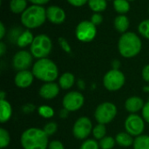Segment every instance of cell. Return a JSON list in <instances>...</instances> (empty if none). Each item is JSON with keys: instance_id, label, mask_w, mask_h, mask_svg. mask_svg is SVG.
I'll use <instances>...</instances> for the list:
<instances>
[{"instance_id": "obj_1", "label": "cell", "mask_w": 149, "mask_h": 149, "mask_svg": "<svg viewBox=\"0 0 149 149\" xmlns=\"http://www.w3.org/2000/svg\"><path fill=\"white\" fill-rule=\"evenodd\" d=\"M21 145L24 149H46L48 147V136L44 130L31 127L23 133Z\"/></svg>"}, {"instance_id": "obj_25", "label": "cell", "mask_w": 149, "mask_h": 149, "mask_svg": "<svg viewBox=\"0 0 149 149\" xmlns=\"http://www.w3.org/2000/svg\"><path fill=\"white\" fill-rule=\"evenodd\" d=\"M88 5L95 12H100L107 8V0H88Z\"/></svg>"}, {"instance_id": "obj_30", "label": "cell", "mask_w": 149, "mask_h": 149, "mask_svg": "<svg viewBox=\"0 0 149 149\" xmlns=\"http://www.w3.org/2000/svg\"><path fill=\"white\" fill-rule=\"evenodd\" d=\"M138 31L143 37L149 40V19L143 20L140 23L138 26Z\"/></svg>"}, {"instance_id": "obj_32", "label": "cell", "mask_w": 149, "mask_h": 149, "mask_svg": "<svg viewBox=\"0 0 149 149\" xmlns=\"http://www.w3.org/2000/svg\"><path fill=\"white\" fill-rule=\"evenodd\" d=\"M100 145L94 140H87L84 141L80 147V149H99Z\"/></svg>"}, {"instance_id": "obj_21", "label": "cell", "mask_w": 149, "mask_h": 149, "mask_svg": "<svg viewBox=\"0 0 149 149\" xmlns=\"http://www.w3.org/2000/svg\"><path fill=\"white\" fill-rule=\"evenodd\" d=\"M75 82V77L71 73H65L59 78V85L63 90H68L72 87Z\"/></svg>"}, {"instance_id": "obj_17", "label": "cell", "mask_w": 149, "mask_h": 149, "mask_svg": "<svg viewBox=\"0 0 149 149\" xmlns=\"http://www.w3.org/2000/svg\"><path fill=\"white\" fill-rule=\"evenodd\" d=\"M11 112L12 110L10 105L5 100H1L0 101V122L1 123L7 122L11 117Z\"/></svg>"}, {"instance_id": "obj_5", "label": "cell", "mask_w": 149, "mask_h": 149, "mask_svg": "<svg viewBox=\"0 0 149 149\" xmlns=\"http://www.w3.org/2000/svg\"><path fill=\"white\" fill-rule=\"evenodd\" d=\"M52 43L51 39L45 34L36 36L31 45V53L37 59L45 58L52 51Z\"/></svg>"}, {"instance_id": "obj_46", "label": "cell", "mask_w": 149, "mask_h": 149, "mask_svg": "<svg viewBox=\"0 0 149 149\" xmlns=\"http://www.w3.org/2000/svg\"><path fill=\"white\" fill-rule=\"evenodd\" d=\"M145 91H148V92H149V85L148 86V87H144V89H143Z\"/></svg>"}, {"instance_id": "obj_44", "label": "cell", "mask_w": 149, "mask_h": 149, "mask_svg": "<svg viewBox=\"0 0 149 149\" xmlns=\"http://www.w3.org/2000/svg\"><path fill=\"white\" fill-rule=\"evenodd\" d=\"M120 66V63L119 61L116 60V61H113V69H117V70H119Z\"/></svg>"}, {"instance_id": "obj_43", "label": "cell", "mask_w": 149, "mask_h": 149, "mask_svg": "<svg viewBox=\"0 0 149 149\" xmlns=\"http://www.w3.org/2000/svg\"><path fill=\"white\" fill-rule=\"evenodd\" d=\"M68 111L66 110V109H63V110H61L60 111V117L61 118H63V119H65V118H66L67 116H68Z\"/></svg>"}, {"instance_id": "obj_37", "label": "cell", "mask_w": 149, "mask_h": 149, "mask_svg": "<svg viewBox=\"0 0 149 149\" xmlns=\"http://www.w3.org/2000/svg\"><path fill=\"white\" fill-rule=\"evenodd\" d=\"M142 77H143L144 81L149 83V65H147L144 67V68L142 70Z\"/></svg>"}, {"instance_id": "obj_18", "label": "cell", "mask_w": 149, "mask_h": 149, "mask_svg": "<svg viewBox=\"0 0 149 149\" xmlns=\"http://www.w3.org/2000/svg\"><path fill=\"white\" fill-rule=\"evenodd\" d=\"M114 26L115 29L119 32L125 33L129 26V20L128 18L125 15H119L114 19Z\"/></svg>"}, {"instance_id": "obj_40", "label": "cell", "mask_w": 149, "mask_h": 149, "mask_svg": "<svg viewBox=\"0 0 149 149\" xmlns=\"http://www.w3.org/2000/svg\"><path fill=\"white\" fill-rule=\"evenodd\" d=\"M5 52H6V46L3 41H1L0 42V55L3 56Z\"/></svg>"}, {"instance_id": "obj_28", "label": "cell", "mask_w": 149, "mask_h": 149, "mask_svg": "<svg viewBox=\"0 0 149 149\" xmlns=\"http://www.w3.org/2000/svg\"><path fill=\"white\" fill-rule=\"evenodd\" d=\"M10 138L9 133L5 129L1 128L0 129V148H4L5 147H7L10 144Z\"/></svg>"}, {"instance_id": "obj_3", "label": "cell", "mask_w": 149, "mask_h": 149, "mask_svg": "<svg viewBox=\"0 0 149 149\" xmlns=\"http://www.w3.org/2000/svg\"><path fill=\"white\" fill-rule=\"evenodd\" d=\"M32 74L38 80L52 83L58 77V70L52 61L44 58L39 59L35 62L32 67Z\"/></svg>"}, {"instance_id": "obj_13", "label": "cell", "mask_w": 149, "mask_h": 149, "mask_svg": "<svg viewBox=\"0 0 149 149\" xmlns=\"http://www.w3.org/2000/svg\"><path fill=\"white\" fill-rule=\"evenodd\" d=\"M46 18L53 24H61L65 19V12L58 6L51 5L46 9Z\"/></svg>"}, {"instance_id": "obj_24", "label": "cell", "mask_w": 149, "mask_h": 149, "mask_svg": "<svg viewBox=\"0 0 149 149\" xmlns=\"http://www.w3.org/2000/svg\"><path fill=\"white\" fill-rule=\"evenodd\" d=\"M134 149H149V136L140 135L134 141Z\"/></svg>"}, {"instance_id": "obj_34", "label": "cell", "mask_w": 149, "mask_h": 149, "mask_svg": "<svg viewBox=\"0 0 149 149\" xmlns=\"http://www.w3.org/2000/svg\"><path fill=\"white\" fill-rule=\"evenodd\" d=\"M58 43H59V45H60V47H61V48L63 50H65L66 53H71V47H70L69 43L67 42V40L65 39L60 37L58 39Z\"/></svg>"}, {"instance_id": "obj_2", "label": "cell", "mask_w": 149, "mask_h": 149, "mask_svg": "<svg viewBox=\"0 0 149 149\" xmlns=\"http://www.w3.org/2000/svg\"><path fill=\"white\" fill-rule=\"evenodd\" d=\"M141 40L137 34L132 32H127L120 36L118 47L123 57L132 58L141 52Z\"/></svg>"}, {"instance_id": "obj_31", "label": "cell", "mask_w": 149, "mask_h": 149, "mask_svg": "<svg viewBox=\"0 0 149 149\" xmlns=\"http://www.w3.org/2000/svg\"><path fill=\"white\" fill-rule=\"evenodd\" d=\"M57 131V124L54 122H49L47 123L44 127V132L46 133L47 136L53 135Z\"/></svg>"}, {"instance_id": "obj_35", "label": "cell", "mask_w": 149, "mask_h": 149, "mask_svg": "<svg viewBox=\"0 0 149 149\" xmlns=\"http://www.w3.org/2000/svg\"><path fill=\"white\" fill-rule=\"evenodd\" d=\"M142 115L144 119L149 124V101L145 104L143 109H142Z\"/></svg>"}, {"instance_id": "obj_41", "label": "cell", "mask_w": 149, "mask_h": 149, "mask_svg": "<svg viewBox=\"0 0 149 149\" xmlns=\"http://www.w3.org/2000/svg\"><path fill=\"white\" fill-rule=\"evenodd\" d=\"M5 34V27L4 25L1 22L0 23V39H3Z\"/></svg>"}, {"instance_id": "obj_26", "label": "cell", "mask_w": 149, "mask_h": 149, "mask_svg": "<svg viewBox=\"0 0 149 149\" xmlns=\"http://www.w3.org/2000/svg\"><path fill=\"white\" fill-rule=\"evenodd\" d=\"M106 133H107V130H106L105 125H102V124H98L93 129V134L94 138L97 140H100V141L106 137L105 136Z\"/></svg>"}, {"instance_id": "obj_15", "label": "cell", "mask_w": 149, "mask_h": 149, "mask_svg": "<svg viewBox=\"0 0 149 149\" xmlns=\"http://www.w3.org/2000/svg\"><path fill=\"white\" fill-rule=\"evenodd\" d=\"M33 74L29 70L18 71L15 76V83L18 88H27L33 82Z\"/></svg>"}, {"instance_id": "obj_10", "label": "cell", "mask_w": 149, "mask_h": 149, "mask_svg": "<svg viewBox=\"0 0 149 149\" xmlns=\"http://www.w3.org/2000/svg\"><path fill=\"white\" fill-rule=\"evenodd\" d=\"M144 127L145 124L143 119L136 114L129 115L125 121L126 131L132 136H140L143 133Z\"/></svg>"}, {"instance_id": "obj_36", "label": "cell", "mask_w": 149, "mask_h": 149, "mask_svg": "<svg viewBox=\"0 0 149 149\" xmlns=\"http://www.w3.org/2000/svg\"><path fill=\"white\" fill-rule=\"evenodd\" d=\"M49 149H65L59 141H53L49 144Z\"/></svg>"}, {"instance_id": "obj_45", "label": "cell", "mask_w": 149, "mask_h": 149, "mask_svg": "<svg viewBox=\"0 0 149 149\" xmlns=\"http://www.w3.org/2000/svg\"><path fill=\"white\" fill-rule=\"evenodd\" d=\"M0 95H1V100H4V96H5V93H4V91H1L0 92Z\"/></svg>"}, {"instance_id": "obj_20", "label": "cell", "mask_w": 149, "mask_h": 149, "mask_svg": "<svg viewBox=\"0 0 149 149\" xmlns=\"http://www.w3.org/2000/svg\"><path fill=\"white\" fill-rule=\"evenodd\" d=\"M33 40H34V37H33L32 33L29 30H25L18 37L17 44L20 47H25L26 46H28L30 44L31 45Z\"/></svg>"}, {"instance_id": "obj_14", "label": "cell", "mask_w": 149, "mask_h": 149, "mask_svg": "<svg viewBox=\"0 0 149 149\" xmlns=\"http://www.w3.org/2000/svg\"><path fill=\"white\" fill-rule=\"evenodd\" d=\"M59 93V87L55 83H46L39 89V95L43 98L49 100L56 97Z\"/></svg>"}, {"instance_id": "obj_19", "label": "cell", "mask_w": 149, "mask_h": 149, "mask_svg": "<svg viewBox=\"0 0 149 149\" xmlns=\"http://www.w3.org/2000/svg\"><path fill=\"white\" fill-rule=\"evenodd\" d=\"M115 141H116V143L118 145H120V147H130L132 144H134V141H133V138H132V135H130L128 133H120L116 135V138H115Z\"/></svg>"}, {"instance_id": "obj_27", "label": "cell", "mask_w": 149, "mask_h": 149, "mask_svg": "<svg viewBox=\"0 0 149 149\" xmlns=\"http://www.w3.org/2000/svg\"><path fill=\"white\" fill-rule=\"evenodd\" d=\"M116 141L112 137H105L100 141V148L101 149H112L115 145Z\"/></svg>"}, {"instance_id": "obj_33", "label": "cell", "mask_w": 149, "mask_h": 149, "mask_svg": "<svg viewBox=\"0 0 149 149\" xmlns=\"http://www.w3.org/2000/svg\"><path fill=\"white\" fill-rule=\"evenodd\" d=\"M93 25H100L102 21H103V17H102V15L100 14V13H99V12H94L93 15H92V17H91V20H90Z\"/></svg>"}, {"instance_id": "obj_38", "label": "cell", "mask_w": 149, "mask_h": 149, "mask_svg": "<svg viewBox=\"0 0 149 149\" xmlns=\"http://www.w3.org/2000/svg\"><path fill=\"white\" fill-rule=\"evenodd\" d=\"M67 1L73 6H82L86 2H88V0H67Z\"/></svg>"}, {"instance_id": "obj_29", "label": "cell", "mask_w": 149, "mask_h": 149, "mask_svg": "<svg viewBox=\"0 0 149 149\" xmlns=\"http://www.w3.org/2000/svg\"><path fill=\"white\" fill-rule=\"evenodd\" d=\"M38 113L40 116L45 119H50L54 115V111L48 105H42L38 108Z\"/></svg>"}, {"instance_id": "obj_23", "label": "cell", "mask_w": 149, "mask_h": 149, "mask_svg": "<svg viewBox=\"0 0 149 149\" xmlns=\"http://www.w3.org/2000/svg\"><path fill=\"white\" fill-rule=\"evenodd\" d=\"M113 7L118 13H120L121 15H123L129 11L130 4L127 0H114Z\"/></svg>"}, {"instance_id": "obj_8", "label": "cell", "mask_w": 149, "mask_h": 149, "mask_svg": "<svg viewBox=\"0 0 149 149\" xmlns=\"http://www.w3.org/2000/svg\"><path fill=\"white\" fill-rule=\"evenodd\" d=\"M96 32V25L88 20L81 21L76 27V36L83 42L92 41L95 38Z\"/></svg>"}, {"instance_id": "obj_12", "label": "cell", "mask_w": 149, "mask_h": 149, "mask_svg": "<svg viewBox=\"0 0 149 149\" xmlns=\"http://www.w3.org/2000/svg\"><path fill=\"white\" fill-rule=\"evenodd\" d=\"M32 63V54L27 51L21 50L17 52L12 60V65L18 71L27 70Z\"/></svg>"}, {"instance_id": "obj_22", "label": "cell", "mask_w": 149, "mask_h": 149, "mask_svg": "<svg viewBox=\"0 0 149 149\" xmlns=\"http://www.w3.org/2000/svg\"><path fill=\"white\" fill-rule=\"evenodd\" d=\"M27 0H10V8L14 13H23L26 10Z\"/></svg>"}, {"instance_id": "obj_42", "label": "cell", "mask_w": 149, "mask_h": 149, "mask_svg": "<svg viewBox=\"0 0 149 149\" xmlns=\"http://www.w3.org/2000/svg\"><path fill=\"white\" fill-rule=\"evenodd\" d=\"M29 1L31 2V3L34 4L40 5V4H46L49 0H29Z\"/></svg>"}, {"instance_id": "obj_16", "label": "cell", "mask_w": 149, "mask_h": 149, "mask_svg": "<svg viewBox=\"0 0 149 149\" xmlns=\"http://www.w3.org/2000/svg\"><path fill=\"white\" fill-rule=\"evenodd\" d=\"M144 105H145L143 100L139 97H131L125 103V108L127 112L132 113L137 112L140 110L143 109Z\"/></svg>"}, {"instance_id": "obj_47", "label": "cell", "mask_w": 149, "mask_h": 149, "mask_svg": "<svg viewBox=\"0 0 149 149\" xmlns=\"http://www.w3.org/2000/svg\"><path fill=\"white\" fill-rule=\"evenodd\" d=\"M127 1H129V0H127Z\"/></svg>"}, {"instance_id": "obj_7", "label": "cell", "mask_w": 149, "mask_h": 149, "mask_svg": "<svg viewBox=\"0 0 149 149\" xmlns=\"http://www.w3.org/2000/svg\"><path fill=\"white\" fill-rule=\"evenodd\" d=\"M125 83V76L124 74L117 69H111L108 71L104 78L103 84L108 90L115 91L120 90Z\"/></svg>"}, {"instance_id": "obj_39", "label": "cell", "mask_w": 149, "mask_h": 149, "mask_svg": "<svg viewBox=\"0 0 149 149\" xmlns=\"http://www.w3.org/2000/svg\"><path fill=\"white\" fill-rule=\"evenodd\" d=\"M34 109H35V106H34L33 105L28 104V105H26L24 106L23 111H24L25 113H31V112H32L34 111Z\"/></svg>"}, {"instance_id": "obj_11", "label": "cell", "mask_w": 149, "mask_h": 149, "mask_svg": "<svg viewBox=\"0 0 149 149\" xmlns=\"http://www.w3.org/2000/svg\"><path fill=\"white\" fill-rule=\"evenodd\" d=\"M84 96L77 91L67 93L63 99V106L68 112H75L80 109L84 105Z\"/></svg>"}, {"instance_id": "obj_48", "label": "cell", "mask_w": 149, "mask_h": 149, "mask_svg": "<svg viewBox=\"0 0 149 149\" xmlns=\"http://www.w3.org/2000/svg\"><path fill=\"white\" fill-rule=\"evenodd\" d=\"M148 11H149V9H148Z\"/></svg>"}, {"instance_id": "obj_9", "label": "cell", "mask_w": 149, "mask_h": 149, "mask_svg": "<svg viewBox=\"0 0 149 149\" xmlns=\"http://www.w3.org/2000/svg\"><path fill=\"white\" fill-rule=\"evenodd\" d=\"M93 129L91 120L86 117L79 118L73 126L72 133L75 138L78 140H84L89 136Z\"/></svg>"}, {"instance_id": "obj_6", "label": "cell", "mask_w": 149, "mask_h": 149, "mask_svg": "<svg viewBox=\"0 0 149 149\" xmlns=\"http://www.w3.org/2000/svg\"><path fill=\"white\" fill-rule=\"evenodd\" d=\"M117 114L116 106L109 102L103 103L100 105L95 110V119L99 122V124L106 125L110 123Z\"/></svg>"}, {"instance_id": "obj_4", "label": "cell", "mask_w": 149, "mask_h": 149, "mask_svg": "<svg viewBox=\"0 0 149 149\" xmlns=\"http://www.w3.org/2000/svg\"><path fill=\"white\" fill-rule=\"evenodd\" d=\"M46 19V10L38 4H32L26 8L21 15V22L27 28L40 26Z\"/></svg>"}]
</instances>
